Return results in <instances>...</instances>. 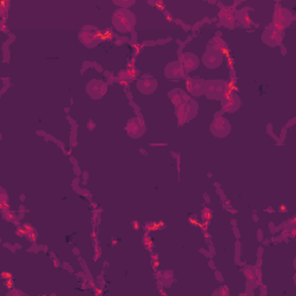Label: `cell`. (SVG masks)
I'll return each mask as SVG.
<instances>
[{
    "label": "cell",
    "instance_id": "1",
    "mask_svg": "<svg viewBox=\"0 0 296 296\" xmlns=\"http://www.w3.org/2000/svg\"><path fill=\"white\" fill-rule=\"evenodd\" d=\"M171 95H175V97L171 96V98L174 101L176 116L180 119V124L190 122L197 114L198 104L193 100H191L182 91H174Z\"/></svg>",
    "mask_w": 296,
    "mask_h": 296
},
{
    "label": "cell",
    "instance_id": "2",
    "mask_svg": "<svg viewBox=\"0 0 296 296\" xmlns=\"http://www.w3.org/2000/svg\"><path fill=\"white\" fill-rule=\"evenodd\" d=\"M113 24L119 33H129L136 24V17L126 8H119L114 13Z\"/></svg>",
    "mask_w": 296,
    "mask_h": 296
},
{
    "label": "cell",
    "instance_id": "3",
    "mask_svg": "<svg viewBox=\"0 0 296 296\" xmlns=\"http://www.w3.org/2000/svg\"><path fill=\"white\" fill-rule=\"evenodd\" d=\"M228 93V85L222 80H208L205 81L204 94L212 100H222Z\"/></svg>",
    "mask_w": 296,
    "mask_h": 296
},
{
    "label": "cell",
    "instance_id": "4",
    "mask_svg": "<svg viewBox=\"0 0 296 296\" xmlns=\"http://www.w3.org/2000/svg\"><path fill=\"white\" fill-rule=\"evenodd\" d=\"M222 60H224V55H222L221 50H219L218 47L207 46L205 55L203 57V62L206 68L211 69L219 68L221 65Z\"/></svg>",
    "mask_w": 296,
    "mask_h": 296
},
{
    "label": "cell",
    "instance_id": "5",
    "mask_svg": "<svg viewBox=\"0 0 296 296\" xmlns=\"http://www.w3.org/2000/svg\"><path fill=\"white\" fill-rule=\"evenodd\" d=\"M282 38H284V30H280L278 28L272 25L271 28L265 30L263 34L264 43L267 44L269 46H276L281 43Z\"/></svg>",
    "mask_w": 296,
    "mask_h": 296
},
{
    "label": "cell",
    "instance_id": "6",
    "mask_svg": "<svg viewBox=\"0 0 296 296\" xmlns=\"http://www.w3.org/2000/svg\"><path fill=\"white\" fill-rule=\"evenodd\" d=\"M230 123L228 122V119L224 118V117H219V118L214 119L211 125V132L215 137H219V138L227 136L230 132Z\"/></svg>",
    "mask_w": 296,
    "mask_h": 296
},
{
    "label": "cell",
    "instance_id": "7",
    "mask_svg": "<svg viewBox=\"0 0 296 296\" xmlns=\"http://www.w3.org/2000/svg\"><path fill=\"white\" fill-rule=\"evenodd\" d=\"M292 20H293V17L291 12L285 8L276 7L275 14H274V22H273V25H274V27H276L280 30H284L287 25L291 24Z\"/></svg>",
    "mask_w": 296,
    "mask_h": 296
},
{
    "label": "cell",
    "instance_id": "8",
    "mask_svg": "<svg viewBox=\"0 0 296 296\" xmlns=\"http://www.w3.org/2000/svg\"><path fill=\"white\" fill-rule=\"evenodd\" d=\"M87 93L93 98H101L107 93V85L101 80H91L87 85Z\"/></svg>",
    "mask_w": 296,
    "mask_h": 296
},
{
    "label": "cell",
    "instance_id": "9",
    "mask_svg": "<svg viewBox=\"0 0 296 296\" xmlns=\"http://www.w3.org/2000/svg\"><path fill=\"white\" fill-rule=\"evenodd\" d=\"M126 130H127V135L131 137V138H135V139L139 138V137L144 135L145 124L142 122V119L136 117V118H132L129 123H127Z\"/></svg>",
    "mask_w": 296,
    "mask_h": 296
},
{
    "label": "cell",
    "instance_id": "10",
    "mask_svg": "<svg viewBox=\"0 0 296 296\" xmlns=\"http://www.w3.org/2000/svg\"><path fill=\"white\" fill-rule=\"evenodd\" d=\"M222 109L227 113H235L241 107V100L236 94L227 93V95L222 98Z\"/></svg>",
    "mask_w": 296,
    "mask_h": 296
},
{
    "label": "cell",
    "instance_id": "11",
    "mask_svg": "<svg viewBox=\"0 0 296 296\" xmlns=\"http://www.w3.org/2000/svg\"><path fill=\"white\" fill-rule=\"evenodd\" d=\"M165 76L169 79H181L184 78L185 74V69L183 68V66L181 65L180 62H174L170 63L169 65L165 68Z\"/></svg>",
    "mask_w": 296,
    "mask_h": 296
},
{
    "label": "cell",
    "instance_id": "12",
    "mask_svg": "<svg viewBox=\"0 0 296 296\" xmlns=\"http://www.w3.org/2000/svg\"><path fill=\"white\" fill-rule=\"evenodd\" d=\"M180 63L185 71L190 72L198 68L199 59L195 55H192V53H184V55L181 56Z\"/></svg>",
    "mask_w": 296,
    "mask_h": 296
},
{
    "label": "cell",
    "instance_id": "13",
    "mask_svg": "<svg viewBox=\"0 0 296 296\" xmlns=\"http://www.w3.org/2000/svg\"><path fill=\"white\" fill-rule=\"evenodd\" d=\"M137 87L142 94H153L155 89L158 88V81L155 79H142V80L138 81Z\"/></svg>",
    "mask_w": 296,
    "mask_h": 296
},
{
    "label": "cell",
    "instance_id": "14",
    "mask_svg": "<svg viewBox=\"0 0 296 296\" xmlns=\"http://www.w3.org/2000/svg\"><path fill=\"white\" fill-rule=\"evenodd\" d=\"M79 40L87 47H95L100 43V38L97 35L91 33V31H81L79 34Z\"/></svg>",
    "mask_w": 296,
    "mask_h": 296
},
{
    "label": "cell",
    "instance_id": "15",
    "mask_svg": "<svg viewBox=\"0 0 296 296\" xmlns=\"http://www.w3.org/2000/svg\"><path fill=\"white\" fill-rule=\"evenodd\" d=\"M204 86H205V81L200 80V79H190L187 80V91L189 93L199 96L204 93Z\"/></svg>",
    "mask_w": 296,
    "mask_h": 296
},
{
    "label": "cell",
    "instance_id": "16",
    "mask_svg": "<svg viewBox=\"0 0 296 296\" xmlns=\"http://www.w3.org/2000/svg\"><path fill=\"white\" fill-rule=\"evenodd\" d=\"M229 9L230 8L224 9V11L220 13V20L222 22V24L226 25V27L233 28L235 19H234V14L231 13V11H229Z\"/></svg>",
    "mask_w": 296,
    "mask_h": 296
}]
</instances>
